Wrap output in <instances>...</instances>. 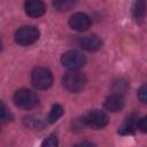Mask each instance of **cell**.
I'll return each mask as SVG.
<instances>
[{
    "mask_svg": "<svg viewBox=\"0 0 147 147\" xmlns=\"http://www.w3.org/2000/svg\"><path fill=\"white\" fill-rule=\"evenodd\" d=\"M13 100H14V103L18 108L25 109V110H29V109L37 107V105L39 102L37 94L34 92H32L31 90H28V88L17 90L13 96Z\"/></svg>",
    "mask_w": 147,
    "mask_h": 147,
    "instance_id": "7a4b0ae2",
    "label": "cell"
},
{
    "mask_svg": "<svg viewBox=\"0 0 147 147\" xmlns=\"http://www.w3.org/2000/svg\"><path fill=\"white\" fill-rule=\"evenodd\" d=\"M127 88V84L126 82L124 80H119V82H116L115 85H114V93H117V94H123Z\"/></svg>",
    "mask_w": 147,
    "mask_h": 147,
    "instance_id": "e0dca14e",
    "label": "cell"
},
{
    "mask_svg": "<svg viewBox=\"0 0 147 147\" xmlns=\"http://www.w3.org/2000/svg\"><path fill=\"white\" fill-rule=\"evenodd\" d=\"M91 25L90 17L84 13H75L69 18V26L76 31H86Z\"/></svg>",
    "mask_w": 147,
    "mask_h": 147,
    "instance_id": "52a82bcc",
    "label": "cell"
},
{
    "mask_svg": "<svg viewBox=\"0 0 147 147\" xmlns=\"http://www.w3.org/2000/svg\"><path fill=\"white\" fill-rule=\"evenodd\" d=\"M84 122L92 129H102L108 124V116L102 110H92L85 117Z\"/></svg>",
    "mask_w": 147,
    "mask_h": 147,
    "instance_id": "8992f818",
    "label": "cell"
},
{
    "mask_svg": "<svg viewBox=\"0 0 147 147\" xmlns=\"http://www.w3.org/2000/svg\"><path fill=\"white\" fill-rule=\"evenodd\" d=\"M132 13L136 18H142L147 13V0H136L132 7Z\"/></svg>",
    "mask_w": 147,
    "mask_h": 147,
    "instance_id": "4fadbf2b",
    "label": "cell"
},
{
    "mask_svg": "<svg viewBox=\"0 0 147 147\" xmlns=\"http://www.w3.org/2000/svg\"><path fill=\"white\" fill-rule=\"evenodd\" d=\"M138 96H139V100L142 102V103H146L147 105V84L142 85L139 91H138Z\"/></svg>",
    "mask_w": 147,
    "mask_h": 147,
    "instance_id": "d6986e66",
    "label": "cell"
},
{
    "mask_svg": "<svg viewBox=\"0 0 147 147\" xmlns=\"http://www.w3.org/2000/svg\"><path fill=\"white\" fill-rule=\"evenodd\" d=\"M138 118L136 115H130L125 121L124 123L119 126L118 129V133L121 134H131L136 131V129H138Z\"/></svg>",
    "mask_w": 147,
    "mask_h": 147,
    "instance_id": "7c38bea8",
    "label": "cell"
},
{
    "mask_svg": "<svg viewBox=\"0 0 147 147\" xmlns=\"http://www.w3.org/2000/svg\"><path fill=\"white\" fill-rule=\"evenodd\" d=\"M77 0H53L55 9L60 11H68L76 6Z\"/></svg>",
    "mask_w": 147,
    "mask_h": 147,
    "instance_id": "5bb4252c",
    "label": "cell"
},
{
    "mask_svg": "<svg viewBox=\"0 0 147 147\" xmlns=\"http://www.w3.org/2000/svg\"><path fill=\"white\" fill-rule=\"evenodd\" d=\"M63 115V107L61 105H54L51 109V113L48 115V122L49 123H55L61 116Z\"/></svg>",
    "mask_w": 147,
    "mask_h": 147,
    "instance_id": "9a60e30c",
    "label": "cell"
},
{
    "mask_svg": "<svg viewBox=\"0 0 147 147\" xmlns=\"http://www.w3.org/2000/svg\"><path fill=\"white\" fill-rule=\"evenodd\" d=\"M57 144H59V141H57L56 136L51 134V136H48V137L44 140L42 146H47V147H55V146H57Z\"/></svg>",
    "mask_w": 147,
    "mask_h": 147,
    "instance_id": "ac0fdd59",
    "label": "cell"
},
{
    "mask_svg": "<svg viewBox=\"0 0 147 147\" xmlns=\"http://www.w3.org/2000/svg\"><path fill=\"white\" fill-rule=\"evenodd\" d=\"M48 123V118L42 115H30L24 118V125L32 130H44Z\"/></svg>",
    "mask_w": 147,
    "mask_h": 147,
    "instance_id": "30bf717a",
    "label": "cell"
},
{
    "mask_svg": "<svg viewBox=\"0 0 147 147\" xmlns=\"http://www.w3.org/2000/svg\"><path fill=\"white\" fill-rule=\"evenodd\" d=\"M24 9L30 17H40L45 14L46 6L41 0H26Z\"/></svg>",
    "mask_w": 147,
    "mask_h": 147,
    "instance_id": "ba28073f",
    "label": "cell"
},
{
    "mask_svg": "<svg viewBox=\"0 0 147 147\" xmlns=\"http://www.w3.org/2000/svg\"><path fill=\"white\" fill-rule=\"evenodd\" d=\"M31 83L37 90H46L51 87L53 83L52 72L44 67H38L33 69L31 74Z\"/></svg>",
    "mask_w": 147,
    "mask_h": 147,
    "instance_id": "3957f363",
    "label": "cell"
},
{
    "mask_svg": "<svg viewBox=\"0 0 147 147\" xmlns=\"http://www.w3.org/2000/svg\"><path fill=\"white\" fill-rule=\"evenodd\" d=\"M39 38V30L32 25L20 28L15 33V41L22 46H30Z\"/></svg>",
    "mask_w": 147,
    "mask_h": 147,
    "instance_id": "277c9868",
    "label": "cell"
},
{
    "mask_svg": "<svg viewBox=\"0 0 147 147\" xmlns=\"http://www.w3.org/2000/svg\"><path fill=\"white\" fill-rule=\"evenodd\" d=\"M85 62H86L85 56L77 51L65 52L61 57V63L70 70H78L85 64Z\"/></svg>",
    "mask_w": 147,
    "mask_h": 147,
    "instance_id": "5b68a950",
    "label": "cell"
},
{
    "mask_svg": "<svg viewBox=\"0 0 147 147\" xmlns=\"http://www.w3.org/2000/svg\"><path fill=\"white\" fill-rule=\"evenodd\" d=\"M124 107V98L123 94L113 93L110 96H108L105 101V108L111 113H117L122 110Z\"/></svg>",
    "mask_w": 147,
    "mask_h": 147,
    "instance_id": "9c48e42d",
    "label": "cell"
},
{
    "mask_svg": "<svg viewBox=\"0 0 147 147\" xmlns=\"http://www.w3.org/2000/svg\"><path fill=\"white\" fill-rule=\"evenodd\" d=\"M79 46L88 52H95L101 47V40L95 34H88L79 40Z\"/></svg>",
    "mask_w": 147,
    "mask_h": 147,
    "instance_id": "8fae6325",
    "label": "cell"
},
{
    "mask_svg": "<svg viewBox=\"0 0 147 147\" xmlns=\"http://www.w3.org/2000/svg\"><path fill=\"white\" fill-rule=\"evenodd\" d=\"M138 129H139L141 132L147 133V116L141 117V118L138 121Z\"/></svg>",
    "mask_w": 147,
    "mask_h": 147,
    "instance_id": "ffe728a7",
    "label": "cell"
},
{
    "mask_svg": "<svg viewBox=\"0 0 147 147\" xmlns=\"http://www.w3.org/2000/svg\"><path fill=\"white\" fill-rule=\"evenodd\" d=\"M62 84L67 91L71 93H79L86 85V77L77 70H71L63 76Z\"/></svg>",
    "mask_w": 147,
    "mask_h": 147,
    "instance_id": "6da1fadb",
    "label": "cell"
},
{
    "mask_svg": "<svg viewBox=\"0 0 147 147\" xmlns=\"http://www.w3.org/2000/svg\"><path fill=\"white\" fill-rule=\"evenodd\" d=\"M11 117L13 116H11L10 111L7 109L6 105L3 102H1V110H0V119H1V123H6V122L10 121Z\"/></svg>",
    "mask_w": 147,
    "mask_h": 147,
    "instance_id": "2e32d148",
    "label": "cell"
}]
</instances>
